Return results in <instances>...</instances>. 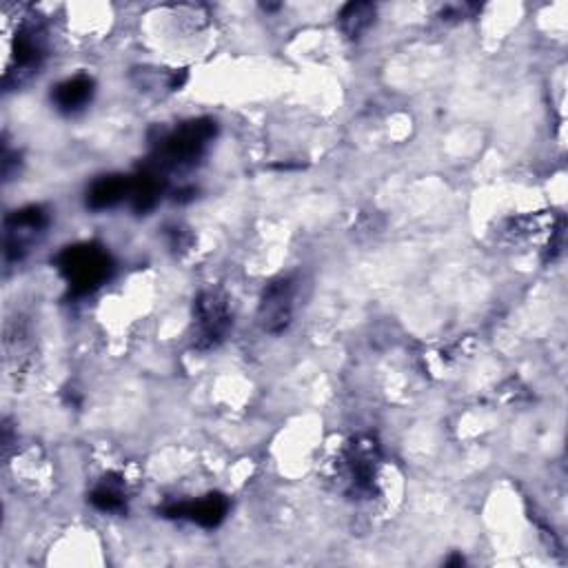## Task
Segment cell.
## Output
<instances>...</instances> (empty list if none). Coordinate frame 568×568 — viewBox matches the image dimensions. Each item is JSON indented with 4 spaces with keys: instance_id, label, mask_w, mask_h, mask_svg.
<instances>
[{
    "instance_id": "obj_8",
    "label": "cell",
    "mask_w": 568,
    "mask_h": 568,
    "mask_svg": "<svg viewBox=\"0 0 568 568\" xmlns=\"http://www.w3.org/2000/svg\"><path fill=\"white\" fill-rule=\"evenodd\" d=\"M226 513H229V499L220 493L204 495L195 501H173V504H166L162 508L164 517L189 519V521H195L204 528L217 526L226 517Z\"/></svg>"
},
{
    "instance_id": "obj_7",
    "label": "cell",
    "mask_w": 568,
    "mask_h": 568,
    "mask_svg": "<svg viewBox=\"0 0 568 568\" xmlns=\"http://www.w3.org/2000/svg\"><path fill=\"white\" fill-rule=\"evenodd\" d=\"M49 215L42 206H24L13 211L4 220V255L7 260H20L27 246L47 229Z\"/></svg>"
},
{
    "instance_id": "obj_12",
    "label": "cell",
    "mask_w": 568,
    "mask_h": 568,
    "mask_svg": "<svg viewBox=\"0 0 568 568\" xmlns=\"http://www.w3.org/2000/svg\"><path fill=\"white\" fill-rule=\"evenodd\" d=\"M375 16H377V7L373 2H348L339 11V29L346 38L357 40L362 33L371 29V24L375 22Z\"/></svg>"
},
{
    "instance_id": "obj_1",
    "label": "cell",
    "mask_w": 568,
    "mask_h": 568,
    "mask_svg": "<svg viewBox=\"0 0 568 568\" xmlns=\"http://www.w3.org/2000/svg\"><path fill=\"white\" fill-rule=\"evenodd\" d=\"M0 18L7 51L2 84L4 89H11L24 84L33 73H38L47 55V40L42 20L27 4H4Z\"/></svg>"
},
{
    "instance_id": "obj_5",
    "label": "cell",
    "mask_w": 568,
    "mask_h": 568,
    "mask_svg": "<svg viewBox=\"0 0 568 568\" xmlns=\"http://www.w3.org/2000/svg\"><path fill=\"white\" fill-rule=\"evenodd\" d=\"M195 344L200 348L215 346L231 326L229 300L220 291H204L197 295L195 306Z\"/></svg>"
},
{
    "instance_id": "obj_11",
    "label": "cell",
    "mask_w": 568,
    "mask_h": 568,
    "mask_svg": "<svg viewBox=\"0 0 568 568\" xmlns=\"http://www.w3.org/2000/svg\"><path fill=\"white\" fill-rule=\"evenodd\" d=\"M131 178L126 175H102L87 189V206L91 211H104L129 197Z\"/></svg>"
},
{
    "instance_id": "obj_6",
    "label": "cell",
    "mask_w": 568,
    "mask_h": 568,
    "mask_svg": "<svg viewBox=\"0 0 568 568\" xmlns=\"http://www.w3.org/2000/svg\"><path fill=\"white\" fill-rule=\"evenodd\" d=\"M293 300H295V282L293 277L273 280L260 300L257 320L266 333H282L293 320Z\"/></svg>"
},
{
    "instance_id": "obj_10",
    "label": "cell",
    "mask_w": 568,
    "mask_h": 568,
    "mask_svg": "<svg viewBox=\"0 0 568 568\" xmlns=\"http://www.w3.org/2000/svg\"><path fill=\"white\" fill-rule=\"evenodd\" d=\"M162 189H164L162 173L151 164L144 166L140 173L131 178V191H129L131 209L135 213H149L158 204Z\"/></svg>"
},
{
    "instance_id": "obj_3",
    "label": "cell",
    "mask_w": 568,
    "mask_h": 568,
    "mask_svg": "<svg viewBox=\"0 0 568 568\" xmlns=\"http://www.w3.org/2000/svg\"><path fill=\"white\" fill-rule=\"evenodd\" d=\"M215 129L217 126L211 118L184 122L182 126L158 140L151 166H155L160 173L193 166L215 138Z\"/></svg>"
},
{
    "instance_id": "obj_13",
    "label": "cell",
    "mask_w": 568,
    "mask_h": 568,
    "mask_svg": "<svg viewBox=\"0 0 568 568\" xmlns=\"http://www.w3.org/2000/svg\"><path fill=\"white\" fill-rule=\"evenodd\" d=\"M89 501L102 510V513H120L126 504L124 499V490H122V481L118 477H104L95 488L93 493L89 495Z\"/></svg>"
},
{
    "instance_id": "obj_2",
    "label": "cell",
    "mask_w": 568,
    "mask_h": 568,
    "mask_svg": "<svg viewBox=\"0 0 568 568\" xmlns=\"http://www.w3.org/2000/svg\"><path fill=\"white\" fill-rule=\"evenodd\" d=\"M377 466H379V446L368 435L353 437L335 464V481L342 493L353 499L373 497L377 484Z\"/></svg>"
},
{
    "instance_id": "obj_4",
    "label": "cell",
    "mask_w": 568,
    "mask_h": 568,
    "mask_svg": "<svg viewBox=\"0 0 568 568\" xmlns=\"http://www.w3.org/2000/svg\"><path fill=\"white\" fill-rule=\"evenodd\" d=\"M55 266L75 295L93 293L113 275L111 255L104 246L93 242L62 248L55 257Z\"/></svg>"
},
{
    "instance_id": "obj_9",
    "label": "cell",
    "mask_w": 568,
    "mask_h": 568,
    "mask_svg": "<svg viewBox=\"0 0 568 568\" xmlns=\"http://www.w3.org/2000/svg\"><path fill=\"white\" fill-rule=\"evenodd\" d=\"M91 98H93V80L84 73L62 80L51 91V100L55 109L62 113H75L84 109L91 102Z\"/></svg>"
}]
</instances>
